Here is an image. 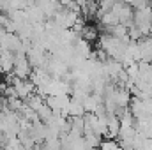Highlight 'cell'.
Returning <instances> with one entry per match:
<instances>
[{
	"label": "cell",
	"instance_id": "cell-1",
	"mask_svg": "<svg viewBox=\"0 0 152 150\" xmlns=\"http://www.w3.org/2000/svg\"><path fill=\"white\" fill-rule=\"evenodd\" d=\"M14 64H16V55H14V51L0 50V69H2V73H4V74H12Z\"/></svg>",
	"mask_w": 152,
	"mask_h": 150
},
{
	"label": "cell",
	"instance_id": "cell-2",
	"mask_svg": "<svg viewBox=\"0 0 152 150\" xmlns=\"http://www.w3.org/2000/svg\"><path fill=\"white\" fill-rule=\"evenodd\" d=\"M80 37L88 41V42H94V41H97V39L101 37V36H99V32H97V28L94 25H85L83 30L80 32Z\"/></svg>",
	"mask_w": 152,
	"mask_h": 150
},
{
	"label": "cell",
	"instance_id": "cell-3",
	"mask_svg": "<svg viewBox=\"0 0 152 150\" xmlns=\"http://www.w3.org/2000/svg\"><path fill=\"white\" fill-rule=\"evenodd\" d=\"M97 150H120V145H118V140H110V138H104L99 145Z\"/></svg>",
	"mask_w": 152,
	"mask_h": 150
},
{
	"label": "cell",
	"instance_id": "cell-4",
	"mask_svg": "<svg viewBox=\"0 0 152 150\" xmlns=\"http://www.w3.org/2000/svg\"><path fill=\"white\" fill-rule=\"evenodd\" d=\"M2 74H4V73H2V69H0V78H2Z\"/></svg>",
	"mask_w": 152,
	"mask_h": 150
},
{
	"label": "cell",
	"instance_id": "cell-5",
	"mask_svg": "<svg viewBox=\"0 0 152 150\" xmlns=\"http://www.w3.org/2000/svg\"><path fill=\"white\" fill-rule=\"evenodd\" d=\"M94 2H101V0H94Z\"/></svg>",
	"mask_w": 152,
	"mask_h": 150
}]
</instances>
